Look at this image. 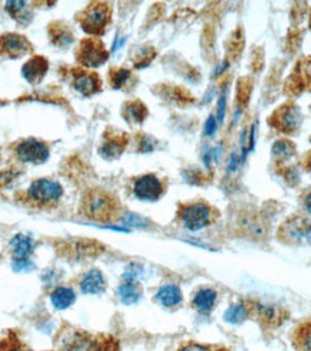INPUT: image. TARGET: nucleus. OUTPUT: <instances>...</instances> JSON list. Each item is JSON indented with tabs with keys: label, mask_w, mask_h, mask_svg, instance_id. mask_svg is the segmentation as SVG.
<instances>
[{
	"label": "nucleus",
	"mask_w": 311,
	"mask_h": 351,
	"mask_svg": "<svg viewBox=\"0 0 311 351\" xmlns=\"http://www.w3.org/2000/svg\"><path fill=\"white\" fill-rule=\"evenodd\" d=\"M55 351H120V341L108 334H97L64 324L54 337Z\"/></svg>",
	"instance_id": "f257e3e1"
},
{
	"label": "nucleus",
	"mask_w": 311,
	"mask_h": 351,
	"mask_svg": "<svg viewBox=\"0 0 311 351\" xmlns=\"http://www.w3.org/2000/svg\"><path fill=\"white\" fill-rule=\"evenodd\" d=\"M82 213L100 222H113L120 215V203L104 190H90L81 204Z\"/></svg>",
	"instance_id": "f03ea898"
},
{
	"label": "nucleus",
	"mask_w": 311,
	"mask_h": 351,
	"mask_svg": "<svg viewBox=\"0 0 311 351\" xmlns=\"http://www.w3.org/2000/svg\"><path fill=\"white\" fill-rule=\"evenodd\" d=\"M216 216V212L203 202L182 203L177 209V217L181 223L189 230H200L209 226Z\"/></svg>",
	"instance_id": "7ed1b4c3"
},
{
	"label": "nucleus",
	"mask_w": 311,
	"mask_h": 351,
	"mask_svg": "<svg viewBox=\"0 0 311 351\" xmlns=\"http://www.w3.org/2000/svg\"><path fill=\"white\" fill-rule=\"evenodd\" d=\"M268 123L279 133L294 134L301 127L303 114L294 102H286V104L274 110V112L268 117Z\"/></svg>",
	"instance_id": "20e7f679"
},
{
	"label": "nucleus",
	"mask_w": 311,
	"mask_h": 351,
	"mask_svg": "<svg viewBox=\"0 0 311 351\" xmlns=\"http://www.w3.org/2000/svg\"><path fill=\"white\" fill-rule=\"evenodd\" d=\"M111 21V8L107 3L95 2L80 14L81 27L87 34L101 35Z\"/></svg>",
	"instance_id": "39448f33"
},
{
	"label": "nucleus",
	"mask_w": 311,
	"mask_h": 351,
	"mask_svg": "<svg viewBox=\"0 0 311 351\" xmlns=\"http://www.w3.org/2000/svg\"><path fill=\"white\" fill-rule=\"evenodd\" d=\"M278 238L288 245L311 243V221L303 216H292L278 229Z\"/></svg>",
	"instance_id": "423d86ee"
},
{
	"label": "nucleus",
	"mask_w": 311,
	"mask_h": 351,
	"mask_svg": "<svg viewBox=\"0 0 311 351\" xmlns=\"http://www.w3.org/2000/svg\"><path fill=\"white\" fill-rule=\"evenodd\" d=\"M62 186L58 182H52L48 179H39L34 182L27 190V196L34 203L39 206H54L62 197Z\"/></svg>",
	"instance_id": "0eeeda50"
},
{
	"label": "nucleus",
	"mask_w": 311,
	"mask_h": 351,
	"mask_svg": "<svg viewBox=\"0 0 311 351\" xmlns=\"http://www.w3.org/2000/svg\"><path fill=\"white\" fill-rule=\"evenodd\" d=\"M77 60L84 66H100L108 60V52L100 39H84L77 51Z\"/></svg>",
	"instance_id": "6e6552de"
},
{
	"label": "nucleus",
	"mask_w": 311,
	"mask_h": 351,
	"mask_svg": "<svg viewBox=\"0 0 311 351\" xmlns=\"http://www.w3.org/2000/svg\"><path fill=\"white\" fill-rule=\"evenodd\" d=\"M133 192L136 197L144 202H156L165 193V184L154 174H144L136 179Z\"/></svg>",
	"instance_id": "1a4fd4ad"
},
{
	"label": "nucleus",
	"mask_w": 311,
	"mask_h": 351,
	"mask_svg": "<svg viewBox=\"0 0 311 351\" xmlns=\"http://www.w3.org/2000/svg\"><path fill=\"white\" fill-rule=\"evenodd\" d=\"M16 154L25 163L42 165L48 160L49 150L45 143L38 141L35 138H27L18 145Z\"/></svg>",
	"instance_id": "9d476101"
},
{
	"label": "nucleus",
	"mask_w": 311,
	"mask_h": 351,
	"mask_svg": "<svg viewBox=\"0 0 311 351\" xmlns=\"http://www.w3.org/2000/svg\"><path fill=\"white\" fill-rule=\"evenodd\" d=\"M249 313H253L255 318L265 327L279 326L286 319V313L274 304H262V302H251L246 305Z\"/></svg>",
	"instance_id": "9b49d317"
},
{
	"label": "nucleus",
	"mask_w": 311,
	"mask_h": 351,
	"mask_svg": "<svg viewBox=\"0 0 311 351\" xmlns=\"http://www.w3.org/2000/svg\"><path fill=\"white\" fill-rule=\"evenodd\" d=\"M31 49V43L18 34H5L0 38V53L6 58H19Z\"/></svg>",
	"instance_id": "f8f14e48"
},
{
	"label": "nucleus",
	"mask_w": 311,
	"mask_h": 351,
	"mask_svg": "<svg viewBox=\"0 0 311 351\" xmlns=\"http://www.w3.org/2000/svg\"><path fill=\"white\" fill-rule=\"evenodd\" d=\"M73 88H76L80 94H82L85 97H90V95L100 93L101 80L95 74V72L78 69V71H76V74H73Z\"/></svg>",
	"instance_id": "ddd939ff"
},
{
	"label": "nucleus",
	"mask_w": 311,
	"mask_h": 351,
	"mask_svg": "<svg viewBox=\"0 0 311 351\" xmlns=\"http://www.w3.org/2000/svg\"><path fill=\"white\" fill-rule=\"evenodd\" d=\"M48 72V61L42 56H34L32 60H29L23 68L22 75L23 78L31 84H39L45 74Z\"/></svg>",
	"instance_id": "4468645a"
},
{
	"label": "nucleus",
	"mask_w": 311,
	"mask_h": 351,
	"mask_svg": "<svg viewBox=\"0 0 311 351\" xmlns=\"http://www.w3.org/2000/svg\"><path fill=\"white\" fill-rule=\"evenodd\" d=\"M127 143H128V138L123 133H115L113 136H108L106 143L101 145L100 154L106 158L120 157L127 147Z\"/></svg>",
	"instance_id": "2eb2a0df"
},
{
	"label": "nucleus",
	"mask_w": 311,
	"mask_h": 351,
	"mask_svg": "<svg viewBox=\"0 0 311 351\" xmlns=\"http://www.w3.org/2000/svg\"><path fill=\"white\" fill-rule=\"evenodd\" d=\"M106 288H107L106 278H104L102 272L98 269L87 272L81 281V291L84 294H91V295L101 294V292L106 291Z\"/></svg>",
	"instance_id": "dca6fc26"
},
{
	"label": "nucleus",
	"mask_w": 311,
	"mask_h": 351,
	"mask_svg": "<svg viewBox=\"0 0 311 351\" xmlns=\"http://www.w3.org/2000/svg\"><path fill=\"white\" fill-rule=\"evenodd\" d=\"M0 351H39L29 347L14 330H9L5 337L0 340ZM41 351H55V350H41Z\"/></svg>",
	"instance_id": "f3484780"
},
{
	"label": "nucleus",
	"mask_w": 311,
	"mask_h": 351,
	"mask_svg": "<svg viewBox=\"0 0 311 351\" xmlns=\"http://www.w3.org/2000/svg\"><path fill=\"white\" fill-rule=\"evenodd\" d=\"M147 115H149L147 107L139 99L128 101L123 107V117L128 123L140 124L147 119Z\"/></svg>",
	"instance_id": "a211bd4d"
},
{
	"label": "nucleus",
	"mask_w": 311,
	"mask_h": 351,
	"mask_svg": "<svg viewBox=\"0 0 311 351\" xmlns=\"http://www.w3.org/2000/svg\"><path fill=\"white\" fill-rule=\"evenodd\" d=\"M141 285L136 281H126L123 282L120 287H118V298L126 305H133L139 302V300L141 298Z\"/></svg>",
	"instance_id": "6ab92c4d"
},
{
	"label": "nucleus",
	"mask_w": 311,
	"mask_h": 351,
	"mask_svg": "<svg viewBox=\"0 0 311 351\" xmlns=\"http://www.w3.org/2000/svg\"><path fill=\"white\" fill-rule=\"evenodd\" d=\"M10 251L14 259H29L34 252V242L25 235H16L10 241Z\"/></svg>",
	"instance_id": "aec40b11"
},
{
	"label": "nucleus",
	"mask_w": 311,
	"mask_h": 351,
	"mask_svg": "<svg viewBox=\"0 0 311 351\" xmlns=\"http://www.w3.org/2000/svg\"><path fill=\"white\" fill-rule=\"evenodd\" d=\"M51 302L56 310H67L76 302V292L68 287H58L51 294Z\"/></svg>",
	"instance_id": "412c9836"
},
{
	"label": "nucleus",
	"mask_w": 311,
	"mask_h": 351,
	"mask_svg": "<svg viewBox=\"0 0 311 351\" xmlns=\"http://www.w3.org/2000/svg\"><path fill=\"white\" fill-rule=\"evenodd\" d=\"M216 291L211 289V288H203V289H199L195 297H194V306L196 310H199L200 313H207L211 311L214 306H215V302H216Z\"/></svg>",
	"instance_id": "4be33fe9"
},
{
	"label": "nucleus",
	"mask_w": 311,
	"mask_h": 351,
	"mask_svg": "<svg viewBox=\"0 0 311 351\" xmlns=\"http://www.w3.org/2000/svg\"><path fill=\"white\" fill-rule=\"evenodd\" d=\"M157 301L161 305L168 306V308H172V306L179 305L182 302V291L176 285L163 287L157 292Z\"/></svg>",
	"instance_id": "5701e85b"
},
{
	"label": "nucleus",
	"mask_w": 311,
	"mask_h": 351,
	"mask_svg": "<svg viewBox=\"0 0 311 351\" xmlns=\"http://www.w3.org/2000/svg\"><path fill=\"white\" fill-rule=\"evenodd\" d=\"M49 36H51V40L54 45L59 47V48L69 47L73 40V36H72L69 29L67 26H61L59 23H55L51 26Z\"/></svg>",
	"instance_id": "b1692460"
},
{
	"label": "nucleus",
	"mask_w": 311,
	"mask_h": 351,
	"mask_svg": "<svg viewBox=\"0 0 311 351\" xmlns=\"http://www.w3.org/2000/svg\"><path fill=\"white\" fill-rule=\"evenodd\" d=\"M306 78L303 75L301 72V68L300 65L295 68V71L292 72V74L288 77L286 85H284V91L287 95H291V97H295V95H300L304 90L306 86Z\"/></svg>",
	"instance_id": "393cba45"
},
{
	"label": "nucleus",
	"mask_w": 311,
	"mask_h": 351,
	"mask_svg": "<svg viewBox=\"0 0 311 351\" xmlns=\"http://www.w3.org/2000/svg\"><path fill=\"white\" fill-rule=\"evenodd\" d=\"M294 347L299 351H311V321L294 332Z\"/></svg>",
	"instance_id": "a878e982"
},
{
	"label": "nucleus",
	"mask_w": 311,
	"mask_h": 351,
	"mask_svg": "<svg viewBox=\"0 0 311 351\" xmlns=\"http://www.w3.org/2000/svg\"><path fill=\"white\" fill-rule=\"evenodd\" d=\"M271 153H273V157L275 160H278V163H281V162H284V160H287V158H290L295 154V144L290 140H286V138L277 140L273 145Z\"/></svg>",
	"instance_id": "bb28decb"
},
{
	"label": "nucleus",
	"mask_w": 311,
	"mask_h": 351,
	"mask_svg": "<svg viewBox=\"0 0 311 351\" xmlns=\"http://www.w3.org/2000/svg\"><path fill=\"white\" fill-rule=\"evenodd\" d=\"M253 86L254 81L251 77H244L238 81V86H236V102H238V107L244 108L253 94Z\"/></svg>",
	"instance_id": "cd10ccee"
},
{
	"label": "nucleus",
	"mask_w": 311,
	"mask_h": 351,
	"mask_svg": "<svg viewBox=\"0 0 311 351\" xmlns=\"http://www.w3.org/2000/svg\"><path fill=\"white\" fill-rule=\"evenodd\" d=\"M248 314H249V310L246 305L235 304V305L229 306L224 317H225V321H228V323H231V324H241L242 321L246 319Z\"/></svg>",
	"instance_id": "c85d7f7f"
},
{
	"label": "nucleus",
	"mask_w": 311,
	"mask_h": 351,
	"mask_svg": "<svg viewBox=\"0 0 311 351\" xmlns=\"http://www.w3.org/2000/svg\"><path fill=\"white\" fill-rule=\"evenodd\" d=\"M244 47H245L244 34H242V31H241V27H238V29H236V31L232 34L231 40H229V48H228V51H229V56L232 58V60H236V58H238V56L241 55Z\"/></svg>",
	"instance_id": "c756f323"
},
{
	"label": "nucleus",
	"mask_w": 311,
	"mask_h": 351,
	"mask_svg": "<svg viewBox=\"0 0 311 351\" xmlns=\"http://www.w3.org/2000/svg\"><path fill=\"white\" fill-rule=\"evenodd\" d=\"M131 72L124 68H114L110 71V84L114 90L124 86V84L128 81Z\"/></svg>",
	"instance_id": "7c9ffc66"
},
{
	"label": "nucleus",
	"mask_w": 311,
	"mask_h": 351,
	"mask_svg": "<svg viewBox=\"0 0 311 351\" xmlns=\"http://www.w3.org/2000/svg\"><path fill=\"white\" fill-rule=\"evenodd\" d=\"M174 351H227V350L219 347V346L202 344L198 341H186L177 347Z\"/></svg>",
	"instance_id": "2f4dec72"
},
{
	"label": "nucleus",
	"mask_w": 311,
	"mask_h": 351,
	"mask_svg": "<svg viewBox=\"0 0 311 351\" xmlns=\"http://www.w3.org/2000/svg\"><path fill=\"white\" fill-rule=\"evenodd\" d=\"M12 267H13V271L16 272H29L35 268L34 263L29 259H13Z\"/></svg>",
	"instance_id": "473e14b6"
},
{
	"label": "nucleus",
	"mask_w": 311,
	"mask_h": 351,
	"mask_svg": "<svg viewBox=\"0 0 311 351\" xmlns=\"http://www.w3.org/2000/svg\"><path fill=\"white\" fill-rule=\"evenodd\" d=\"M141 274V268L139 265H136V263H131L130 267H127L126 272H124V280L126 281H136V278Z\"/></svg>",
	"instance_id": "72a5a7b5"
},
{
	"label": "nucleus",
	"mask_w": 311,
	"mask_h": 351,
	"mask_svg": "<svg viewBox=\"0 0 311 351\" xmlns=\"http://www.w3.org/2000/svg\"><path fill=\"white\" fill-rule=\"evenodd\" d=\"M123 223L127 226H146V221L136 215L128 213L123 217Z\"/></svg>",
	"instance_id": "f704fd0d"
},
{
	"label": "nucleus",
	"mask_w": 311,
	"mask_h": 351,
	"mask_svg": "<svg viewBox=\"0 0 311 351\" xmlns=\"http://www.w3.org/2000/svg\"><path fill=\"white\" fill-rule=\"evenodd\" d=\"M25 2H8L6 10L12 14L13 18H18V14L25 9Z\"/></svg>",
	"instance_id": "c9c22d12"
},
{
	"label": "nucleus",
	"mask_w": 311,
	"mask_h": 351,
	"mask_svg": "<svg viewBox=\"0 0 311 351\" xmlns=\"http://www.w3.org/2000/svg\"><path fill=\"white\" fill-rule=\"evenodd\" d=\"M153 149H154V145H153V140H152L150 137L143 136V137H141V141H140V147H139V152H141V153H149V152H152Z\"/></svg>",
	"instance_id": "e433bc0d"
},
{
	"label": "nucleus",
	"mask_w": 311,
	"mask_h": 351,
	"mask_svg": "<svg viewBox=\"0 0 311 351\" xmlns=\"http://www.w3.org/2000/svg\"><path fill=\"white\" fill-rule=\"evenodd\" d=\"M215 131H216V120H215L214 115H211L209 119H207L206 124H205V134L206 136H214Z\"/></svg>",
	"instance_id": "4c0bfd02"
},
{
	"label": "nucleus",
	"mask_w": 311,
	"mask_h": 351,
	"mask_svg": "<svg viewBox=\"0 0 311 351\" xmlns=\"http://www.w3.org/2000/svg\"><path fill=\"white\" fill-rule=\"evenodd\" d=\"M224 112H225V94L220 97V101H219V121L222 123V120H224Z\"/></svg>",
	"instance_id": "58836bf2"
},
{
	"label": "nucleus",
	"mask_w": 311,
	"mask_h": 351,
	"mask_svg": "<svg viewBox=\"0 0 311 351\" xmlns=\"http://www.w3.org/2000/svg\"><path fill=\"white\" fill-rule=\"evenodd\" d=\"M303 165H304L306 170L311 171V152H310V153H307V156L304 157V160H303Z\"/></svg>",
	"instance_id": "ea45409f"
},
{
	"label": "nucleus",
	"mask_w": 311,
	"mask_h": 351,
	"mask_svg": "<svg viewBox=\"0 0 311 351\" xmlns=\"http://www.w3.org/2000/svg\"><path fill=\"white\" fill-rule=\"evenodd\" d=\"M304 208H306V210H307L308 213H311V193H308L307 197H306V200H304Z\"/></svg>",
	"instance_id": "a19ab883"
},
{
	"label": "nucleus",
	"mask_w": 311,
	"mask_h": 351,
	"mask_svg": "<svg viewBox=\"0 0 311 351\" xmlns=\"http://www.w3.org/2000/svg\"><path fill=\"white\" fill-rule=\"evenodd\" d=\"M310 29H311V13H310Z\"/></svg>",
	"instance_id": "79ce46f5"
},
{
	"label": "nucleus",
	"mask_w": 311,
	"mask_h": 351,
	"mask_svg": "<svg viewBox=\"0 0 311 351\" xmlns=\"http://www.w3.org/2000/svg\"><path fill=\"white\" fill-rule=\"evenodd\" d=\"M310 141H311V137H310Z\"/></svg>",
	"instance_id": "37998d69"
}]
</instances>
